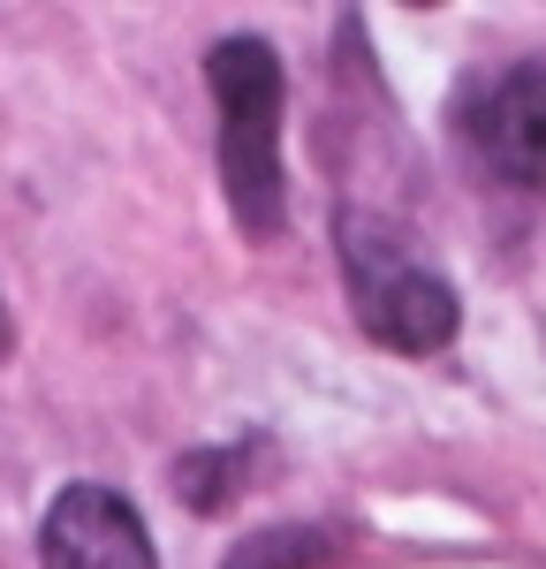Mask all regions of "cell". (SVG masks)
Wrapping results in <instances>:
<instances>
[{"label":"cell","instance_id":"6da1fadb","mask_svg":"<svg viewBox=\"0 0 546 569\" xmlns=\"http://www.w3.org/2000/svg\"><path fill=\"white\" fill-rule=\"evenodd\" d=\"M205 84L221 99V190L251 236L281 228V61L266 39H221L205 53Z\"/></svg>","mask_w":546,"mask_h":569},{"label":"cell","instance_id":"7a4b0ae2","mask_svg":"<svg viewBox=\"0 0 546 569\" xmlns=\"http://www.w3.org/2000/svg\"><path fill=\"white\" fill-rule=\"evenodd\" d=\"M334 243H342V273H350V305H357L364 335L380 350H448L455 342V289L433 273L403 243V228H387L380 213H342L334 220Z\"/></svg>","mask_w":546,"mask_h":569},{"label":"cell","instance_id":"3957f363","mask_svg":"<svg viewBox=\"0 0 546 569\" xmlns=\"http://www.w3.org/2000/svg\"><path fill=\"white\" fill-rule=\"evenodd\" d=\"M39 562L46 569H160L144 517L99 479H77L53 493V509L39 525Z\"/></svg>","mask_w":546,"mask_h":569},{"label":"cell","instance_id":"277c9868","mask_svg":"<svg viewBox=\"0 0 546 569\" xmlns=\"http://www.w3.org/2000/svg\"><path fill=\"white\" fill-rule=\"evenodd\" d=\"M471 144L501 182L539 190L546 182V61H516L471 99Z\"/></svg>","mask_w":546,"mask_h":569},{"label":"cell","instance_id":"5b68a950","mask_svg":"<svg viewBox=\"0 0 546 569\" xmlns=\"http://www.w3.org/2000/svg\"><path fill=\"white\" fill-rule=\"evenodd\" d=\"M334 555V539L326 531H259L251 547H235L228 569H312Z\"/></svg>","mask_w":546,"mask_h":569}]
</instances>
